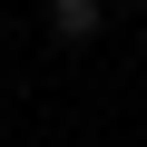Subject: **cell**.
<instances>
[{
    "label": "cell",
    "instance_id": "6da1fadb",
    "mask_svg": "<svg viewBox=\"0 0 147 147\" xmlns=\"http://www.w3.org/2000/svg\"><path fill=\"white\" fill-rule=\"evenodd\" d=\"M108 30V0H49V39H69V49H88Z\"/></svg>",
    "mask_w": 147,
    "mask_h": 147
},
{
    "label": "cell",
    "instance_id": "7a4b0ae2",
    "mask_svg": "<svg viewBox=\"0 0 147 147\" xmlns=\"http://www.w3.org/2000/svg\"><path fill=\"white\" fill-rule=\"evenodd\" d=\"M137 49H147V20H137Z\"/></svg>",
    "mask_w": 147,
    "mask_h": 147
},
{
    "label": "cell",
    "instance_id": "3957f363",
    "mask_svg": "<svg viewBox=\"0 0 147 147\" xmlns=\"http://www.w3.org/2000/svg\"><path fill=\"white\" fill-rule=\"evenodd\" d=\"M137 10H147V0H137Z\"/></svg>",
    "mask_w": 147,
    "mask_h": 147
}]
</instances>
